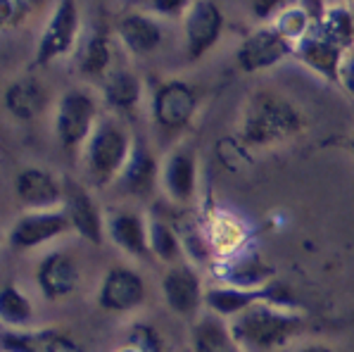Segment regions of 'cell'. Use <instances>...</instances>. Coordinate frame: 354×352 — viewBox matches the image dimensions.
<instances>
[{
  "mask_svg": "<svg viewBox=\"0 0 354 352\" xmlns=\"http://www.w3.org/2000/svg\"><path fill=\"white\" fill-rule=\"evenodd\" d=\"M302 326V314L292 307L274 305V302H261V305H254L238 317L228 319V328H231L233 338L245 350L254 352L286 348L295 335H299Z\"/></svg>",
  "mask_w": 354,
  "mask_h": 352,
  "instance_id": "1",
  "label": "cell"
},
{
  "mask_svg": "<svg viewBox=\"0 0 354 352\" xmlns=\"http://www.w3.org/2000/svg\"><path fill=\"white\" fill-rule=\"evenodd\" d=\"M304 127V119L299 110L290 100H286L279 93L271 91H259L250 95L248 105L243 112L241 138L248 145H279L286 140L295 138Z\"/></svg>",
  "mask_w": 354,
  "mask_h": 352,
  "instance_id": "2",
  "label": "cell"
},
{
  "mask_svg": "<svg viewBox=\"0 0 354 352\" xmlns=\"http://www.w3.org/2000/svg\"><path fill=\"white\" fill-rule=\"evenodd\" d=\"M133 136L114 119H100L95 131L91 133L88 143L84 145L86 174L95 186H110L112 181L122 178L129 165Z\"/></svg>",
  "mask_w": 354,
  "mask_h": 352,
  "instance_id": "3",
  "label": "cell"
},
{
  "mask_svg": "<svg viewBox=\"0 0 354 352\" xmlns=\"http://www.w3.org/2000/svg\"><path fill=\"white\" fill-rule=\"evenodd\" d=\"M261 302H274V305L292 307V293L281 284V281H271L259 288H238V286H212L205 293V307L212 314L221 319H233L245 310Z\"/></svg>",
  "mask_w": 354,
  "mask_h": 352,
  "instance_id": "4",
  "label": "cell"
},
{
  "mask_svg": "<svg viewBox=\"0 0 354 352\" xmlns=\"http://www.w3.org/2000/svg\"><path fill=\"white\" fill-rule=\"evenodd\" d=\"M100 115L93 95L86 91H67L57 100L55 107V136L59 145L67 150H74L79 145H86L91 133L95 131Z\"/></svg>",
  "mask_w": 354,
  "mask_h": 352,
  "instance_id": "5",
  "label": "cell"
},
{
  "mask_svg": "<svg viewBox=\"0 0 354 352\" xmlns=\"http://www.w3.org/2000/svg\"><path fill=\"white\" fill-rule=\"evenodd\" d=\"M81 39V12L76 0H59L43 29L36 46L34 64L46 67L55 59L74 53L76 43Z\"/></svg>",
  "mask_w": 354,
  "mask_h": 352,
  "instance_id": "6",
  "label": "cell"
},
{
  "mask_svg": "<svg viewBox=\"0 0 354 352\" xmlns=\"http://www.w3.org/2000/svg\"><path fill=\"white\" fill-rule=\"evenodd\" d=\"M72 231L69 216L62 207L59 210H26L15 219L8 231V243L12 250L29 252L53 243L55 238Z\"/></svg>",
  "mask_w": 354,
  "mask_h": 352,
  "instance_id": "7",
  "label": "cell"
},
{
  "mask_svg": "<svg viewBox=\"0 0 354 352\" xmlns=\"http://www.w3.org/2000/svg\"><path fill=\"white\" fill-rule=\"evenodd\" d=\"M62 210L69 216L72 231L79 234L86 243L91 246H102L107 231H105V212L100 210V205L95 203V198L91 196V191L84 183L74 181V178H64V200Z\"/></svg>",
  "mask_w": 354,
  "mask_h": 352,
  "instance_id": "8",
  "label": "cell"
},
{
  "mask_svg": "<svg viewBox=\"0 0 354 352\" xmlns=\"http://www.w3.org/2000/svg\"><path fill=\"white\" fill-rule=\"evenodd\" d=\"M198 112V93L186 81H165L152 98V117L167 131H181Z\"/></svg>",
  "mask_w": 354,
  "mask_h": 352,
  "instance_id": "9",
  "label": "cell"
},
{
  "mask_svg": "<svg viewBox=\"0 0 354 352\" xmlns=\"http://www.w3.org/2000/svg\"><path fill=\"white\" fill-rule=\"evenodd\" d=\"M148 297V286L143 276L131 267H112L105 274L97 290V305L100 310L112 314H129L138 310Z\"/></svg>",
  "mask_w": 354,
  "mask_h": 352,
  "instance_id": "10",
  "label": "cell"
},
{
  "mask_svg": "<svg viewBox=\"0 0 354 352\" xmlns=\"http://www.w3.org/2000/svg\"><path fill=\"white\" fill-rule=\"evenodd\" d=\"M107 238L136 259H152L150 252V219L127 207H114L105 212Z\"/></svg>",
  "mask_w": 354,
  "mask_h": 352,
  "instance_id": "11",
  "label": "cell"
},
{
  "mask_svg": "<svg viewBox=\"0 0 354 352\" xmlns=\"http://www.w3.org/2000/svg\"><path fill=\"white\" fill-rule=\"evenodd\" d=\"M203 279L190 264L178 262L171 264L162 276V295H165L167 307L178 317H193L205 305Z\"/></svg>",
  "mask_w": 354,
  "mask_h": 352,
  "instance_id": "12",
  "label": "cell"
},
{
  "mask_svg": "<svg viewBox=\"0 0 354 352\" xmlns=\"http://www.w3.org/2000/svg\"><path fill=\"white\" fill-rule=\"evenodd\" d=\"M295 46L286 41L274 26H261V29L252 31L236 53V62L241 64L245 74H254L261 69H269L279 64L283 57L292 55Z\"/></svg>",
  "mask_w": 354,
  "mask_h": 352,
  "instance_id": "13",
  "label": "cell"
},
{
  "mask_svg": "<svg viewBox=\"0 0 354 352\" xmlns=\"http://www.w3.org/2000/svg\"><path fill=\"white\" fill-rule=\"evenodd\" d=\"M183 31H186V55L188 59H200L212 50L216 41L221 39L224 31V15H221L219 5L212 0H198L193 8L186 12L183 21Z\"/></svg>",
  "mask_w": 354,
  "mask_h": 352,
  "instance_id": "14",
  "label": "cell"
},
{
  "mask_svg": "<svg viewBox=\"0 0 354 352\" xmlns=\"http://www.w3.org/2000/svg\"><path fill=\"white\" fill-rule=\"evenodd\" d=\"M160 183L171 203H193L195 193H198V155L190 145H176L167 155Z\"/></svg>",
  "mask_w": 354,
  "mask_h": 352,
  "instance_id": "15",
  "label": "cell"
},
{
  "mask_svg": "<svg viewBox=\"0 0 354 352\" xmlns=\"http://www.w3.org/2000/svg\"><path fill=\"white\" fill-rule=\"evenodd\" d=\"M81 279L79 262L64 250L48 252L36 269V286L41 295L50 302L64 300L76 290Z\"/></svg>",
  "mask_w": 354,
  "mask_h": 352,
  "instance_id": "16",
  "label": "cell"
},
{
  "mask_svg": "<svg viewBox=\"0 0 354 352\" xmlns=\"http://www.w3.org/2000/svg\"><path fill=\"white\" fill-rule=\"evenodd\" d=\"M15 193L26 210H59L64 200V181L41 167H26L15 178Z\"/></svg>",
  "mask_w": 354,
  "mask_h": 352,
  "instance_id": "17",
  "label": "cell"
},
{
  "mask_svg": "<svg viewBox=\"0 0 354 352\" xmlns=\"http://www.w3.org/2000/svg\"><path fill=\"white\" fill-rule=\"evenodd\" d=\"M3 352H86L79 340L59 328H3Z\"/></svg>",
  "mask_w": 354,
  "mask_h": 352,
  "instance_id": "18",
  "label": "cell"
},
{
  "mask_svg": "<svg viewBox=\"0 0 354 352\" xmlns=\"http://www.w3.org/2000/svg\"><path fill=\"white\" fill-rule=\"evenodd\" d=\"M345 53L347 50H342L340 46L326 39L317 26L312 29V34H307L295 46V55L299 62L307 64L312 72L321 74L324 79L333 81V84H340V64Z\"/></svg>",
  "mask_w": 354,
  "mask_h": 352,
  "instance_id": "19",
  "label": "cell"
},
{
  "mask_svg": "<svg viewBox=\"0 0 354 352\" xmlns=\"http://www.w3.org/2000/svg\"><path fill=\"white\" fill-rule=\"evenodd\" d=\"M5 110L19 122H31L46 110L48 105V91L43 89L41 81L34 77H21L8 86L3 95Z\"/></svg>",
  "mask_w": 354,
  "mask_h": 352,
  "instance_id": "20",
  "label": "cell"
},
{
  "mask_svg": "<svg viewBox=\"0 0 354 352\" xmlns=\"http://www.w3.org/2000/svg\"><path fill=\"white\" fill-rule=\"evenodd\" d=\"M160 176H162L160 165H157V160L152 157L148 145L136 138L133 150H131V157H129V165L119 181L124 183V188H127L129 193L140 198V196H148L152 188L157 186Z\"/></svg>",
  "mask_w": 354,
  "mask_h": 352,
  "instance_id": "21",
  "label": "cell"
},
{
  "mask_svg": "<svg viewBox=\"0 0 354 352\" xmlns=\"http://www.w3.org/2000/svg\"><path fill=\"white\" fill-rule=\"evenodd\" d=\"M193 352H245V348L233 338L226 319L209 312L193 326Z\"/></svg>",
  "mask_w": 354,
  "mask_h": 352,
  "instance_id": "22",
  "label": "cell"
},
{
  "mask_svg": "<svg viewBox=\"0 0 354 352\" xmlns=\"http://www.w3.org/2000/svg\"><path fill=\"white\" fill-rule=\"evenodd\" d=\"M143 84L131 69H110L102 79V98L117 112H131L138 107Z\"/></svg>",
  "mask_w": 354,
  "mask_h": 352,
  "instance_id": "23",
  "label": "cell"
},
{
  "mask_svg": "<svg viewBox=\"0 0 354 352\" xmlns=\"http://www.w3.org/2000/svg\"><path fill=\"white\" fill-rule=\"evenodd\" d=\"M119 36L133 55H150L162 46V26L148 15H127L119 21Z\"/></svg>",
  "mask_w": 354,
  "mask_h": 352,
  "instance_id": "24",
  "label": "cell"
},
{
  "mask_svg": "<svg viewBox=\"0 0 354 352\" xmlns=\"http://www.w3.org/2000/svg\"><path fill=\"white\" fill-rule=\"evenodd\" d=\"M219 274L226 286H238V288H259V286H266V284H271V281H276L274 269L266 267L259 257L224 259V264L219 267Z\"/></svg>",
  "mask_w": 354,
  "mask_h": 352,
  "instance_id": "25",
  "label": "cell"
},
{
  "mask_svg": "<svg viewBox=\"0 0 354 352\" xmlns=\"http://www.w3.org/2000/svg\"><path fill=\"white\" fill-rule=\"evenodd\" d=\"M112 62V46L105 31H93L79 53V69L88 79H105Z\"/></svg>",
  "mask_w": 354,
  "mask_h": 352,
  "instance_id": "26",
  "label": "cell"
},
{
  "mask_svg": "<svg viewBox=\"0 0 354 352\" xmlns=\"http://www.w3.org/2000/svg\"><path fill=\"white\" fill-rule=\"evenodd\" d=\"M317 29L328 41L340 46L342 50H350L354 46L352 8H347V5H330V8H326L324 12H321V19L317 21Z\"/></svg>",
  "mask_w": 354,
  "mask_h": 352,
  "instance_id": "27",
  "label": "cell"
},
{
  "mask_svg": "<svg viewBox=\"0 0 354 352\" xmlns=\"http://www.w3.org/2000/svg\"><path fill=\"white\" fill-rule=\"evenodd\" d=\"M0 319L5 328H31L34 305L17 284H5L0 290Z\"/></svg>",
  "mask_w": 354,
  "mask_h": 352,
  "instance_id": "28",
  "label": "cell"
},
{
  "mask_svg": "<svg viewBox=\"0 0 354 352\" xmlns=\"http://www.w3.org/2000/svg\"><path fill=\"white\" fill-rule=\"evenodd\" d=\"M150 219V252L157 262L165 264H178L183 257V243L178 236L176 226L167 224L165 219H157V216H148Z\"/></svg>",
  "mask_w": 354,
  "mask_h": 352,
  "instance_id": "29",
  "label": "cell"
},
{
  "mask_svg": "<svg viewBox=\"0 0 354 352\" xmlns=\"http://www.w3.org/2000/svg\"><path fill=\"white\" fill-rule=\"evenodd\" d=\"M317 21H319V17H314V15L309 12L307 5L297 3V5H292V8H288L286 12H281L271 26H274V29L279 31L286 41H290L292 46H297L304 36L312 34V29L317 26Z\"/></svg>",
  "mask_w": 354,
  "mask_h": 352,
  "instance_id": "30",
  "label": "cell"
},
{
  "mask_svg": "<svg viewBox=\"0 0 354 352\" xmlns=\"http://www.w3.org/2000/svg\"><path fill=\"white\" fill-rule=\"evenodd\" d=\"M114 352H162V338L150 324H133Z\"/></svg>",
  "mask_w": 354,
  "mask_h": 352,
  "instance_id": "31",
  "label": "cell"
},
{
  "mask_svg": "<svg viewBox=\"0 0 354 352\" xmlns=\"http://www.w3.org/2000/svg\"><path fill=\"white\" fill-rule=\"evenodd\" d=\"M46 0H0V21L5 29L24 24L31 15H36L43 8Z\"/></svg>",
  "mask_w": 354,
  "mask_h": 352,
  "instance_id": "32",
  "label": "cell"
},
{
  "mask_svg": "<svg viewBox=\"0 0 354 352\" xmlns=\"http://www.w3.org/2000/svg\"><path fill=\"white\" fill-rule=\"evenodd\" d=\"M299 0H252V17L264 21L266 26L274 24V19L288 8L297 5Z\"/></svg>",
  "mask_w": 354,
  "mask_h": 352,
  "instance_id": "33",
  "label": "cell"
},
{
  "mask_svg": "<svg viewBox=\"0 0 354 352\" xmlns=\"http://www.w3.org/2000/svg\"><path fill=\"white\" fill-rule=\"evenodd\" d=\"M150 5L162 17H178L193 8V0H150Z\"/></svg>",
  "mask_w": 354,
  "mask_h": 352,
  "instance_id": "34",
  "label": "cell"
},
{
  "mask_svg": "<svg viewBox=\"0 0 354 352\" xmlns=\"http://www.w3.org/2000/svg\"><path fill=\"white\" fill-rule=\"evenodd\" d=\"M340 86L350 95H354V46L345 53L340 64Z\"/></svg>",
  "mask_w": 354,
  "mask_h": 352,
  "instance_id": "35",
  "label": "cell"
},
{
  "mask_svg": "<svg viewBox=\"0 0 354 352\" xmlns=\"http://www.w3.org/2000/svg\"><path fill=\"white\" fill-rule=\"evenodd\" d=\"M297 352H335V350L324 343H309V345H304V348H299Z\"/></svg>",
  "mask_w": 354,
  "mask_h": 352,
  "instance_id": "36",
  "label": "cell"
},
{
  "mask_svg": "<svg viewBox=\"0 0 354 352\" xmlns=\"http://www.w3.org/2000/svg\"><path fill=\"white\" fill-rule=\"evenodd\" d=\"M333 5H354V0H328Z\"/></svg>",
  "mask_w": 354,
  "mask_h": 352,
  "instance_id": "37",
  "label": "cell"
},
{
  "mask_svg": "<svg viewBox=\"0 0 354 352\" xmlns=\"http://www.w3.org/2000/svg\"><path fill=\"white\" fill-rule=\"evenodd\" d=\"M352 15H354V5H352Z\"/></svg>",
  "mask_w": 354,
  "mask_h": 352,
  "instance_id": "38",
  "label": "cell"
}]
</instances>
